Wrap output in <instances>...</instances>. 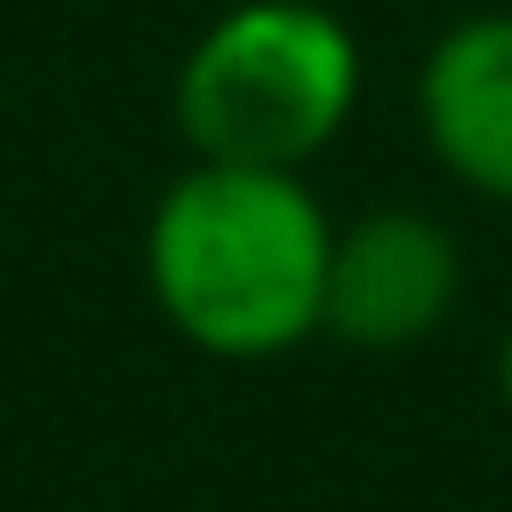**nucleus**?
Instances as JSON below:
<instances>
[{"instance_id": "nucleus-1", "label": "nucleus", "mask_w": 512, "mask_h": 512, "mask_svg": "<svg viewBox=\"0 0 512 512\" xmlns=\"http://www.w3.org/2000/svg\"><path fill=\"white\" fill-rule=\"evenodd\" d=\"M328 208L304 176L192 160L144 216V288L208 360H280L320 336Z\"/></svg>"}, {"instance_id": "nucleus-2", "label": "nucleus", "mask_w": 512, "mask_h": 512, "mask_svg": "<svg viewBox=\"0 0 512 512\" xmlns=\"http://www.w3.org/2000/svg\"><path fill=\"white\" fill-rule=\"evenodd\" d=\"M360 104V40L320 0H232L176 64V128L208 168L304 176Z\"/></svg>"}, {"instance_id": "nucleus-3", "label": "nucleus", "mask_w": 512, "mask_h": 512, "mask_svg": "<svg viewBox=\"0 0 512 512\" xmlns=\"http://www.w3.org/2000/svg\"><path fill=\"white\" fill-rule=\"evenodd\" d=\"M464 304V240L432 208H368L328 240L320 336L352 352H416Z\"/></svg>"}, {"instance_id": "nucleus-4", "label": "nucleus", "mask_w": 512, "mask_h": 512, "mask_svg": "<svg viewBox=\"0 0 512 512\" xmlns=\"http://www.w3.org/2000/svg\"><path fill=\"white\" fill-rule=\"evenodd\" d=\"M416 128L464 192L512 208V8L456 16L416 64Z\"/></svg>"}, {"instance_id": "nucleus-5", "label": "nucleus", "mask_w": 512, "mask_h": 512, "mask_svg": "<svg viewBox=\"0 0 512 512\" xmlns=\"http://www.w3.org/2000/svg\"><path fill=\"white\" fill-rule=\"evenodd\" d=\"M496 400L512 416V312H504V336H496Z\"/></svg>"}]
</instances>
